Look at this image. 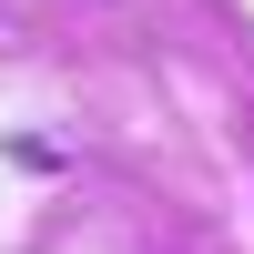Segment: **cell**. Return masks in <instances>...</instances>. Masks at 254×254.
Returning a JSON list of instances; mask_svg holds the SVG:
<instances>
[{"label": "cell", "mask_w": 254, "mask_h": 254, "mask_svg": "<svg viewBox=\"0 0 254 254\" xmlns=\"http://www.w3.org/2000/svg\"><path fill=\"white\" fill-rule=\"evenodd\" d=\"M10 163H20V173H61V142H41V132H10Z\"/></svg>", "instance_id": "1"}]
</instances>
